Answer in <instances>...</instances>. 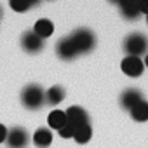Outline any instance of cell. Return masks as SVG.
Instances as JSON below:
<instances>
[{"label": "cell", "instance_id": "cell-7", "mask_svg": "<svg viewBox=\"0 0 148 148\" xmlns=\"http://www.w3.org/2000/svg\"><path fill=\"white\" fill-rule=\"evenodd\" d=\"M21 45L26 52L37 54L44 49V38H40L35 32H25L21 37Z\"/></svg>", "mask_w": 148, "mask_h": 148}, {"label": "cell", "instance_id": "cell-17", "mask_svg": "<svg viewBox=\"0 0 148 148\" xmlns=\"http://www.w3.org/2000/svg\"><path fill=\"white\" fill-rule=\"evenodd\" d=\"M9 5L16 12H26L30 9V2H28V0H9Z\"/></svg>", "mask_w": 148, "mask_h": 148}, {"label": "cell", "instance_id": "cell-3", "mask_svg": "<svg viewBox=\"0 0 148 148\" xmlns=\"http://www.w3.org/2000/svg\"><path fill=\"white\" fill-rule=\"evenodd\" d=\"M70 37H71L73 44H75L79 54L91 52V51L94 49V45H96V37H94V33H92L91 30H87V28H79V30L73 32Z\"/></svg>", "mask_w": 148, "mask_h": 148}, {"label": "cell", "instance_id": "cell-2", "mask_svg": "<svg viewBox=\"0 0 148 148\" xmlns=\"http://www.w3.org/2000/svg\"><path fill=\"white\" fill-rule=\"evenodd\" d=\"M124 51L127 52V56L141 58L148 52V38L143 33H131L124 40Z\"/></svg>", "mask_w": 148, "mask_h": 148}, {"label": "cell", "instance_id": "cell-9", "mask_svg": "<svg viewBox=\"0 0 148 148\" xmlns=\"http://www.w3.org/2000/svg\"><path fill=\"white\" fill-rule=\"evenodd\" d=\"M139 101H143V94H141V91H138V89H125L124 92H122V96H120V105H122V108H125V110H131L134 105H138Z\"/></svg>", "mask_w": 148, "mask_h": 148}, {"label": "cell", "instance_id": "cell-10", "mask_svg": "<svg viewBox=\"0 0 148 148\" xmlns=\"http://www.w3.org/2000/svg\"><path fill=\"white\" fill-rule=\"evenodd\" d=\"M119 7H120L122 16H124L125 19H129V21L136 19V18L141 14V11H139V2H127V0H120V2H119Z\"/></svg>", "mask_w": 148, "mask_h": 148}, {"label": "cell", "instance_id": "cell-15", "mask_svg": "<svg viewBox=\"0 0 148 148\" xmlns=\"http://www.w3.org/2000/svg\"><path fill=\"white\" fill-rule=\"evenodd\" d=\"M92 138V129L89 124H82L79 127H75V132H73V139H75L79 145H86L89 143Z\"/></svg>", "mask_w": 148, "mask_h": 148}, {"label": "cell", "instance_id": "cell-12", "mask_svg": "<svg viewBox=\"0 0 148 148\" xmlns=\"http://www.w3.org/2000/svg\"><path fill=\"white\" fill-rule=\"evenodd\" d=\"M33 32L40 37V38H47V37H51L52 35V32H54V25H52V21H49V19H38L37 23H35V26H33Z\"/></svg>", "mask_w": 148, "mask_h": 148}, {"label": "cell", "instance_id": "cell-18", "mask_svg": "<svg viewBox=\"0 0 148 148\" xmlns=\"http://www.w3.org/2000/svg\"><path fill=\"white\" fill-rule=\"evenodd\" d=\"M73 132H75V127H73L71 124H68V122L58 131V134H59L63 139H70V138H73Z\"/></svg>", "mask_w": 148, "mask_h": 148}, {"label": "cell", "instance_id": "cell-14", "mask_svg": "<svg viewBox=\"0 0 148 148\" xmlns=\"http://www.w3.org/2000/svg\"><path fill=\"white\" fill-rule=\"evenodd\" d=\"M131 117L136 120V122H146L148 120V101H139L138 105H134L131 110H129Z\"/></svg>", "mask_w": 148, "mask_h": 148}, {"label": "cell", "instance_id": "cell-4", "mask_svg": "<svg viewBox=\"0 0 148 148\" xmlns=\"http://www.w3.org/2000/svg\"><path fill=\"white\" fill-rule=\"evenodd\" d=\"M28 141H30V136H28L26 129H23V127H12L11 131H7L5 143L9 148H26Z\"/></svg>", "mask_w": 148, "mask_h": 148}, {"label": "cell", "instance_id": "cell-1", "mask_svg": "<svg viewBox=\"0 0 148 148\" xmlns=\"http://www.w3.org/2000/svg\"><path fill=\"white\" fill-rule=\"evenodd\" d=\"M21 103L25 105V108L28 110H38L44 106L45 103V92L40 86L37 84H30L23 89L21 92Z\"/></svg>", "mask_w": 148, "mask_h": 148}, {"label": "cell", "instance_id": "cell-25", "mask_svg": "<svg viewBox=\"0 0 148 148\" xmlns=\"http://www.w3.org/2000/svg\"><path fill=\"white\" fill-rule=\"evenodd\" d=\"M127 2H139V0H127Z\"/></svg>", "mask_w": 148, "mask_h": 148}, {"label": "cell", "instance_id": "cell-13", "mask_svg": "<svg viewBox=\"0 0 148 148\" xmlns=\"http://www.w3.org/2000/svg\"><path fill=\"white\" fill-rule=\"evenodd\" d=\"M64 99V89L61 86H52L49 91H45V103L54 106V105H59L61 101Z\"/></svg>", "mask_w": 148, "mask_h": 148}, {"label": "cell", "instance_id": "cell-19", "mask_svg": "<svg viewBox=\"0 0 148 148\" xmlns=\"http://www.w3.org/2000/svg\"><path fill=\"white\" fill-rule=\"evenodd\" d=\"M7 138V127L4 124H0V143H4Z\"/></svg>", "mask_w": 148, "mask_h": 148}, {"label": "cell", "instance_id": "cell-21", "mask_svg": "<svg viewBox=\"0 0 148 148\" xmlns=\"http://www.w3.org/2000/svg\"><path fill=\"white\" fill-rule=\"evenodd\" d=\"M28 2H30V7H35V5H38L40 0H28Z\"/></svg>", "mask_w": 148, "mask_h": 148}, {"label": "cell", "instance_id": "cell-24", "mask_svg": "<svg viewBox=\"0 0 148 148\" xmlns=\"http://www.w3.org/2000/svg\"><path fill=\"white\" fill-rule=\"evenodd\" d=\"M4 16V12H2V7H0V18H2Z\"/></svg>", "mask_w": 148, "mask_h": 148}, {"label": "cell", "instance_id": "cell-11", "mask_svg": "<svg viewBox=\"0 0 148 148\" xmlns=\"http://www.w3.org/2000/svg\"><path fill=\"white\" fill-rule=\"evenodd\" d=\"M33 145L38 146V148H47L51 143H52V132L47 129V127H38L35 132H33Z\"/></svg>", "mask_w": 148, "mask_h": 148}, {"label": "cell", "instance_id": "cell-6", "mask_svg": "<svg viewBox=\"0 0 148 148\" xmlns=\"http://www.w3.org/2000/svg\"><path fill=\"white\" fill-rule=\"evenodd\" d=\"M120 68H122V71L127 77H139L143 73V70H145V63L141 61V58L125 56L122 59V63H120Z\"/></svg>", "mask_w": 148, "mask_h": 148}, {"label": "cell", "instance_id": "cell-26", "mask_svg": "<svg viewBox=\"0 0 148 148\" xmlns=\"http://www.w3.org/2000/svg\"><path fill=\"white\" fill-rule=\"evenodd\" d=\"M146 23H148V14H146Z\"/></svg>", "mask_w": 148, "mask_h": 148}, {"label": "cell", "instance_id": "cell-22", "mask_svg": "<svg viewBox=\"0 0 148 148\" xmlns=\"http://www.w3.org/2000/svg\"><path fill=\"white\" fill-rule=\"evenodd\" d=\"M143 63H145V66H146V68H148V52H146V54H145V59H143Z\"/></svg>", "mask_w": 148, "mask_h": 148}, {"label": "cell", "instance_id": "cell-16", "mask_svg": "<svg viewBox=\"0 0 148 148\" xmlns=\"http://www.w3.org/2000/svg\"><path fill=\"white\" fill-rule=\"evenodd\" d=\"M47 122H49V127H51V129L59 131V129L68 122V120H66V113H64V112H61V110H54V112H51V113H49Z\"/></svg>", "mask_w": 148, "mask_h": 148}, {"label": "cell", "instance_id": "cell-20", "mask_svg": "<svg viewBox=\"0 0 148 148\" xmlns=\"http://www.w3.org/2000/svg\"><path fill=\"white\" fill-rule=\"evenodd\" d=\"M139 11L141 14H148V0H139Z\"/></svg>", "mask_w": 148, "mask_h": 148}, {"label": "cell", "instance_id": "cell-23", "mask_svg": "<svg viewBox=\"0 0 148 148\" xmlns=\"http://www.w3.org/2000/svg\"><path fill=\"white\" fill-rule=\"evenodd\" d=\"M110 2H115V4H119V2H120V0H110Z\"/></svg>", "mask_w": 148, "mask_h": 148}, {"label": "cell", "instance_id": "cell-5", "mask_svg": "<svg viewBox=\"0 0 148 148\" xmlns=\"http://www.w3.org/2000/svg\"><path fill=\"white\" fill-rule=\"evenodd\" d=\"M56 54L64 61H71L79 56V51H77L75 44H73L71 37H64L56 44Z\"/></svg>", "mask_w": 148, "mask_h": 148}, {"label": "cell", "instance_id": "cell-8", "mask_svg": "<svg viewBox=\"0 0 148 148\" xmlns=\"http://www.w3.org/2000/svg\"><path fill=\"white\" fill-rule=\"evenodd\" d=\"M64 113H66L68 124H71L73 127H79L82 124H89V115L82 106H70Z\"/></svg>", "mask_w": 148, "mask_h": 148}]
</instances>
